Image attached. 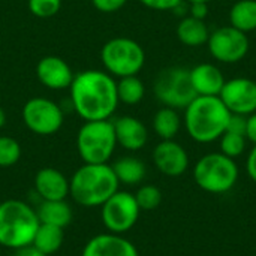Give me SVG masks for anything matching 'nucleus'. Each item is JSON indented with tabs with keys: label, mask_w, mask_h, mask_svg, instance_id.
Masks as SVG:
<instances>
[{
	"label": "nucleus",
	"mask_w": 256,
	"mask_h": 256,
	"mask_svg": "<svg viewBox=\"0 0 256 256\" xmlns=\"http://www.w3.org/2000/svg\"><path fill=\"white\" fill-rule=\"evenodd\" d=\"M246 171H248V176L250 177V180H254L256 183V144H254L252 150L248 154V159H246Z\"/></svg>",
	"instance_id": "obj_34"
},
{
	"label": "nucleus",
	"mask_w": 256,
	"mask_h": 256,
	"mask_svg": "<svg viewBox=\"0 0 256 256\" xmlns=\"http://www.w3.org/2000/svg\"><path fill=\"white\" fill-rule=\"evenodd\" d=\"M36 210L21 200L0 202V246L16 250L28 246L39 228Z\"/></svg>",
	"instance_id": "obj_4"
},
{
	"label": "nucleus",
	"mask_w": 256,
	"mask_h": 256,
	"mask_svg": "<svg viewBox=\"0 0 256 256\" xmlns=\"http://www.w3.org/2000/svg\"><path fill=\"white\" fill-rule=\"evenodd\" d=\"M219 98L231 114L250 116L256 112V81L246 76L226 80Z\"/></svg>",
	"instance_id": "obj_12"
},
{
	"label": "nucleus",
	"mask_w": 256,
	"mask_h": 256,
	"mask_svg": "<svg viewBox=\"0 0 256 256\" xmlns=\"http://www.w3.org/2000/svg\"><path fill=\"white\" fill-rule=\"evenodd\" d=\"M14 252H15L14 256H46L45 254H42L40 250H38L33 244L20 248V249H16V250H14Z\"/></svg>",
	"instance_id": "obj_36"
},
{
	"label": "nucleus",
	"mask_w": 256,
	"mask_h": 256,
	"mask_svg": "<svg viewBox=\"0 0 256 256\" xmlns=\"http://www.w3.org/2000/svg\"><path fill=\"white\" fill-rule=\"evenodd\" d=\"M34 189L42 201H63L69 195V180L56 168H42L34 177Z\"/></svg>",
	"instance_id": "obj_17"
},
{
	"label": "nucleus",
	"mask_w": 256,
	"mask_h": 256,
	"mask_svg": "<svg viewBox=\"0 0 256 256\" xmlns=\"http://www.w3.org/2000/svg\"><path fill=\"white\" fill-rule=\"evenodd\" d=\"M100 60L106 72L112 76L138 75L146 63L144 48L130 38H112L100 51Z\"/></svg>",
	"instance_id": "obj_7"
},
{
	"label": "nucleus",
	"mask_w": 256,
	"mask_h": 256,
	"mask_svg": "<svg viewBox=\"0 0 256 256\" xmlns=\"http://www.w3.org/2000/svg\"><path fill=\"white\" fill-rule=\"evenodd\" d=\"M230 117L219 96H196L184 108V128L195 142L210 144L226 132Z\"/></svg>",
	"instance_id": "obj_2"
},
{
	"label": "nucleus",
	"mask_w": 256,
	"mask_h": 256,
	"mask_svg": "<svg viewBox=\"0 0 256 256\" xmlns=\"http://www.w3.org/2000/svg\"><path fill=\"white\" fill-rule=\"evenodd\" d=\"M22 122L36 135H52L63 126V111L51 99L33 98L22 108Z\"/></svg>",
	"instance_id": "obj_11"
},
{
	"label": "nucleus",
	"mask_w": 256,
	"mask_h": 256,
	"mask_svg": "<svg viewBox=\"0 0 256 256\" xmlns=\"http://www.w3.org/2000/svg\"><path fill=\"white\" fill-rule=\"evenodd\" d=\"M225 76L222 70L212 63H201L190 69V82L196 96H219Z\"/></svg>",
	"instance_id": "obj_18"
},
{
	"label": "nucleus",
	"mask_w": 256,
	"mask_h": 256,
	"mask_svg": "<svg viewBox=\"0 0 256 256\" xmlns=\"http://www.w3.org/2000/svg\"><path fill=\"white\" fill-rule=\"evenodd\" d=\"M117 96L118 102L126 105H136L146 96V86L138 78V75L123 76L117 82Z\"/></svg>",
	"instance_id": "obj_25"
},
{
	"label": "nucleus",
	"mask_w": 256,
	"mask_h": 256,
	"mask_svg": "<svg viewBox=\"0 0 256 256\" xmlns=\"http://www.w3.org/2000/svg\"><path fill=\"white\" fill-rule=\"evenodd\" d=\"M182 128V118L174 108L164 106L153 117V130L160 140H174Z\"/></svg>",
	"instance_id": "obj_23"
},
{
	"label": "nucleus",
	"mask_w": 256,
	"mask_h": 256,
	"mask_svg": "<svg viewBox=\"0 0 256 256\" xmlns=\"http://www.w3.org/2000/svg\"><path fill=\"white\" fill-rule=\"evenodd\" d=\"M38 219L40 224L58 226L64 230L72 222V208L69 204L63 201H42L40 206L36 210Z\"/></svg>",
	"instance_id": "obj_19"
},
{
	"label": "nucleus",
	"mask_w": 256,
	"mask_h": 256,
	"mask_svg": "<svg viewBox=\"0 0 256 256\" xmlns=\"http://www.w3.org/2000/svg\"><path fill=\"white\" fill-rule=\"evenodd\" d=\"M144 6L154 10H174L177 9L183 0H140Z\"/></svg>",
	"instance_id": "obj_30"
},
{
	"label": "nucleus",
	"mask_w": 256,
	"mask_h": 256,
	"mask_svg": "<svg viewBox=\"0 0 256 256\" xmlns=\"http://www.w3.org/2000/svg\"><path fill=\"white\" fill-rule=\"evenodd\" d=\"M4 123H6V114H4V111L0 108V129L4 126Z\"/></svg>",
	"instance_id": "obj_37"
},
{
	"label": "nucleus",
	"mask_w": 256,
	"mask_h": 256,
	"mask_svg": "<svg viewBox=\"0 0 256 256\" xmlns=\"http://www.w3.org/2000/svg\"><path fill=\"white\" fill-rule=\"evenodd\" d=\"M118 180L108 164H84L69 180V195L82 207H100L118 190Z\"/></svg>",
	"instance_id": "obj_3"
},
{
	"label": "nucleus",
	"mask_w": 256,
	"mask_h": 256,
	"mask_svg": "<svg viewBox=\"0 0 256 256\" xmlns=\"http://www.w3.org/2000/svg\"><path fill=\"white\" fill-rule=\"evenodd\" d=\"M141 208L135 195L117 190L100 206V219L104 226L112 234H124L135 226L140 219Z\"/></svg>",
	"instance_id": "obj_9"
},
{
	"label": "nucleus",
	"mask_w": 256,
	"mask_h": 256,
	"mask_svg": "<svg viewBox=\"0 0 256 256\" xmlns=\"http://www.w3.org/2000/svg\"><path fill=\"white\" fill-rule=\"evenodd\" d=\"M189 3H198V2H201V3H210L212 0H188Z\"/></svg>",
	"instance_id": "obj_38"
},
{
	"label": "nucleus",
	"mask_w": 256,
	"mask_h": 256,
	"mask_svg": "<svg viewBox=\"0 0 256 256\" xmlns=\"http://www.w3.org/2000/svg\"><path fill=\"white\" fill-rule=\"evenodd\" d=\"M21 158V147L12 136H0V168H9L15 165Z\"/></svg>",
	"instance_id": "obj_27"
},
{
	"label": "nucleus",
	"mask_w": 256,
	"mask_h": 256,
	"mask_svg": "<svg viewBox=\"0 0 256 256\" xmlns=\"http://www.w3.org/2000/svg\"><path fill=\"white\" fill-rule=\"evenodd\" d=\"M72 105L86 122L110 120L118 106L117 81L104 70H84L74 76L69 87Z\"/></svg>",
	"instance_id": "obj_1"
},
{
	"label": "nucleus",
	"mask_w": 256,
	"mask_h": 256,
	"mask_svg": "<svg viewBox=\"0 0 256 256\" xmlns=\"http://www.w3.org/2000/svg\"><path fill=\"white\" fill-rule=\"evenodd\" d=\"M62 8V0H28V9L34 16H54Z\"/></svg>",
	"instance_id": "obj_29"
},
{
	"label": "nucleus",
	"mask_w": 256,
	"mask_h": 256,
	"mask_svg": "<svg viewBox=\"0 0 256 256\" xmlns=\"http://www.w3.org/2000/svg\"><path fill=\"white\" fill-rule=\"evenodd\" d=\"M81 256H140L135 244L122 234H99L87 242Z\"/></svg>",
	"instance_id": "obj_15"
},
{
	"label": "nucleus",
	"mask_w": 256,
	"mask_h": 256,
	"mask_svg": "<svg viewBox=\"0 0 256 256\" xmlns=\"http://www.w3.org/2000/svg\"><path fill=\"white\" fill-rule=\"evenodd\" d=\"M246 144H248L246 136L240 134H234V132H225L219 138L220 153L231 159L240 158L246 152Z\"/></svg>",
	"instance_id": "obj_26"
},
{
	"label": "nucleus",
	"mask_w": 256,
	"mask_h": 256,
	"mask_svg": "<svg viewBox=\"0 0 256 256\" xmlns=\"http://www.w3.org/2000/svg\"><path fill=\"white\" fill-rule=\"evenodd\" d=\"M114 124V132L117 138V144L129 152L141 150L148 140V130L146 124L132 116L118 117Z\"/></svg>",
	"instance_id": "obj_16"
},
{
	"label": "nucleus",
	"mask_w": 256,
	"mask_h": 256,
	"mask_svg": "<svg viewBox=\"0 0 256 256\" xmlns=\"http://www.w3.org/2000/svg\"><path fill=\"white\" fill-rule=\"evenodd\" d=\"M38 80L51 90L69 88L74 81V72L70 66L57 56H45L36 66Z\"/></svg>",
	"instance_id": "obj_14"
},
{
	"label": "nucleus",
	"mask_w": 256,
	"mask_h": 256,
	"mask_svg": "<svg viewBox=\"0 0 256 256\" xmlns=\"http://www.w3.org/2000/svg\"><path fill=\"white\" fill-rule=\"evenodd\" d=\"M244 136L252 144H256V112L248 116V118H246V134H244Z\"/></svg>",
	"instance_id": "obj_33"
},
{
	"label": "nucleus",
	"mask_w": 256,
	"mask_h": 256,
	"mask_svg": "<svg viewBox=\"0 0 256 256\" xmlns=\"http://www.w3.org/2000/svg\"><path fill=\"white\" fill-rule=\"evenodd\" d=\"M208 36H210V30L204 20L186 16L177 26V38L183 45L201 46L207 44Z\"/></svg>",
	"instance_id": "obj_20"
},
{
	"label": "nucleus",
	"mask_w": 256,
	"mask_h": 256,
	"mask_svg": "<svg viewBox=\"0 0 256 256\" xmlns=\"http://www.w3.org/2000/svg\"><path fill=\"white\" fill-rule=\"evenodd\" d=\"M92 3L98 10L105 12V14H111V12L122 9L128 3V0H92Z\"/></svg>",
	"instance_id": "obj_31"
},
{
	"label": "nucleus",
	"mask_w": 256,
	"mask_h": 256,
	"mask_svg": "<svg viewBox=\"0 0 256 256\" xmlns=\"http://www.w3.org/2000/svg\"><path fill=\"white\" fill-rule=\"evenodd\" d=\"M230 26L250 33L256 32V0H238L230 9Z\"/></svg>",
	"instance_id": "obj_21"
},
{
	"label": "nucleus",
	"mask_w": 256,
	"mask_h": 256,
	"mask_svg": "<svg viewBox=\"0 0 256 256\" xmlns=\"http://www.w3.org/2000/svg\"><path fill=\"white\" fill-rule=\"evenodd\" d=\"M135 200L140 206L141 210L144 212H150L154 210L160 206L162 202V192L159 188L153 186V184H146L141 186L136 194H135Z\"/></svg>",
	"instance_id": "obj_28"
},
{
	"label": "nucleus",
	"mask_w": 256,
	"mask_h": 256,
	"mask_svg": "<svg viewBox=\"0 0 256 256\" xmlns=\"http://www.w3.org/2000/svg\"><path fill=\"white\" fill-rule=\"evenodd\" d=\"M246 118H248V116L231 114L228 126H226V132H234V134L244 135L246 134Z\"/></svg>",
	"instance_id": "obj_32"
},
{
	"label": "nucleus",
	"mask_w": 256,
	"mask_h": 256,
	"mask_svg": "<svg viewBox=\"0 0 256 256\" xmlns=\"http://www.w3.org/2000/svg\"><path fill=\"white\" fill-rule=\"evenodd\" d=\"M32 244L46 256L56 254L63 244V230L58 226L39 224Z\"/></svg>",
	"instance_id": "obj_24"
},
{
	"label": "nucleus",
	"mask_w": 256,
	"mask_h": 256,
	"mask_svg": "<svg viewBox=\"0 0 256 256\" xmlns=\"http://www.w3.org/2000/svg\"><path fill=\"white\" fill-rule=\"evenodd\" d=\"M153 90L156 99L164 106L174 110H184L196 98L190 82V69L182 66L160 70L154 80Z\"/></svg>",
	"instance_id": "obj_8"
},
{
	"label": "nucleus",
	"mask_w": 256,
	"mask_h": 256,
	"mask_svg": "<svg viewBox=\"0 0 256 256\" xmlns=\"http://www.w3.org/2000/svg\"><path fill=\"white\" fill-rule=\"evenodd\" d=\"M117 147L114 124L110 120L84 122L76 135V150L84 164H108Z\"/></svg>",
	"instance_id": "obj_6"
},
{
	"label": "nucleus",
	"mask_w": 256,
	"mask_h": 256,
	"mask_svg": "<svg viewBox=\"0 0 256 256\" xmlns=\"http://www.w3.org/2000/svg\"><path fill=\"white\" fill-rule=\"evenodd\" d=\"M153 164L164 176L180 177L189 168V154L174 140H162L153 150Z\"/></svg>",
	"instance_id": "obj_13"
},
{
	"label": "nucleus",
	"mask_w": 256,
	"mask_h": 256,
	"mask_svg": "<svg viewBox=\"0 0 256 256\" xmlns=\"http://www.w3.org/2000/svg\"><path fill=\"white\" fill-rule=\"evenodd\" d=\"M207 46L214 60L225 64H234L249 54L250 40L248 33H243L232 26H225L210 33Z\"/></svg>",
	"instance_id": "obj_10"
},
{
	"label": "nucleus",
	"mask_w": 256,
	"mask_h": 256,
	"mask_svg": "<svg viewBox=\"0 0 256 256\" xmlns=\"http://www.w3.org/2000/svg\"><path fill=\"white\" fill-rule=\"evenodd\" d=\"M240 170L236 159L220 152L204 154L194 166V180L200 189L220 195L230 192L238 180Z\"/></svg>",
	"instance_id": "obj_5"
},
{
	"label": "nucleus",
	"mask_w": 256,
	"mask_h": 256,
	"mask_svg": "<svg viewBox=\"0 0 256 256\" xmlns=\"http://www.w3.org/2000/svg\"><path fill=\"white\" fill-rule=\"evenodd\" d=\"M208 14V3H190V16L198 20H206Z\"/></svg>",
	"instance_id": "obj_35"
},
{
	"label": "nucleus",
	"mask_w": 256,
	"mask_h": 256,
	"mask_svg": "<svg viewBox=\"0 0 256 256\" xmlns=\"http://www.w3.org/2000/svg\"><path fill=\"white\" fill-rule=\"evenodd\" d=\"M114 170V174L118 180V183L134 186L144 180L146 177V165L141 159L134 156H124L120 158L111 165Z\"/></svg>",
	"instance_id": "obj_22"
}]
</instances>
